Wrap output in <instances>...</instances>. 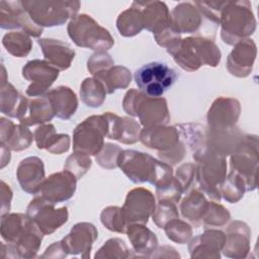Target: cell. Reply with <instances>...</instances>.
Returning a JSON list of instances; mask_svg holds the SVG:
<instances>
[{"mask_svg": "<svg viewBox=\"0 0 259 259\" xmlns=\"http://www.w3.org/2000/svg\"><path fill=\"white\" fill-rule=\"evenodd\" d=\"M174 62L187 72L197 71L202 66L217 67L222 60V53L215 42L204 36L179 38L166 48Z\"/></svg>", "mask_w": 259, "mask_h": 259, "instance_id": "cell-1", "label": "cell"}, {"mask_svg": "<svg viewBox=\"0 0 259 259\" xmlns=\"http://www.w3.org/2000/svg\"><path fill=\"white\" fill-rule=\"evenodd\" d=\"M117 165L124 175L137 184L149 182L155 187H160L174 177L171 165L136 150H122Z\"/></svg>", "mask_w": 259, "mask_h": 259, "instance_id": "cell-2", "label": "cell"}, {"mask_svg": "<svg viewBox=\"0 0 259 259\" xmlns=\"http://www.w3.org/2000/svg\"><path fill=\"white\" fill-rule=\"evenodd\" d=\"M256 18L250 1L227 0L221 12V38L229 46L248 38L256 30Z\"/></svg>", "mask_w": 259, "mask_h": 259, "instance_id": "cell-3", "label": "cell"}, {"mask_svg": "<svg viewBox=\"0 0 259 259\" xmlns=\"http://www.w3.org/2000/svg\"><path fill=\"white\" fill-rule=\"evenodd\" d=\"M192 157L195 161V180L199 189L210 199L220 201V187L227 176L226 157L212 152L207 146L194 152Z\"/></svg>", "mask_w": 259, "mask_h": 259, "instance_id": "cell-4", "label": "cell"}, {"mask_svg": "<svg viewBox=\"0 0 259 259\" xmlns=\"http://www.w3.org/2000/svg\"><path fill=\"white\" fill-rule=\"evenodd\" d=\"M122 108L130 116H138L144 128L166 125L171 118L167 100L164 97H150L135 88L125 93Z\"/></svg>", "mask_w": 259, "mask_h": 259, "instance_id": "cell-5", "label": "cell"}, {"mask_svg": "<svg viewBox=\"0 0 259 259\" xmlns=\"http://www.w3.org/2000/svg\"><path fill=\"white\" fill-rule=\"evenodd\" d=\"M67 32L77 47L95 52H106L114 45V38L110 32L85 13L77 14L70 19Z\"/></svg>", "mask_w": 259, "mask_h": 259, "instance_id": "cell-6", "label": "cell"}, {"mask_svg": "<svg viewBox=\"0 0 259 259\" xmlns=\"http://www.w3.org/2000/svg\"><path fill=\"white\" fill-rule=\"evenodd\" d=\"M21 2L33 22L42 28L65 24L77 15L81 6L79 1L24 0Z\"/></svg>", "mask_w": 259, "mask_h": 259, "instance_id": "cell-7", "label": "cell"}, {"mask_svg": "<svg viewBox=\"0 0 259 259\" xmlns=\"http://www.w3.org/2000/svg\"><path fill=\"white\" fill-rule=\"evenodd\" d=\"M108 122L104 114L91 115L73 131V151L88 156H96L104 146Z\"/></svg>", "mask_w": 259, "mask_h": 259, "instance_id": "cell-8", "label": "cell"}, {"mask_svg": "<svg viewBox=\"0 0 259 259\" xmlns=\"http://www.w3.org/2000/svg\"><path fill=\"white\" fill-rule=\"evenodd\" d=\"M230 157L231 170L243 177L247 191L255 190L259 166L258 137L256 135H244L240 145Z\"/></svg>", "mask_w": 259, "mask_h": 259, "instance_id": "cell-9", "label": "cell"}, {"mask_svg": "<svg viewBox=\"0 0 259 259\" xmlns=\"http://www.w3.org/2000/svg\"><path fill=\"white\" fill-rule=\"evenodd\" d=\"M135 82L142 92L150 97H161L177 80L176 72L161 62H151L134 75Z\"/></svg>", "mask_w": 259, "mask_h": 259, "instance_id": "cell-10", "label": "cell"}, {"mask_svg": "<svg viewBox=\"0 0 259 259\" xmlns=\"http://www.w3.org/2000/svg\"><path fill=\"white\" fill-rule=\"evenodd\" d=\"M55 203L36 195L27 205L26 214L34 222L42 234L51 235L60 229L69 219L67 206L55 207Z\"/></svg>", "mask_w": 259, "mask_h": 259, "instance_id": "cell-11", "label": "cell"}, {"mask_svg": "<svg viewBox=\"0 0 259 259\" xmlns=\"http://www.w3.org/2000/svg\"><path fill=\"white\" fill-rule=\"evenodd\" d=\"M154 194L144 187H137L130 190L125 196L121 211L128 225H147L156 207Z\"/></svg>", "mask_w": 259, "mask_h": 259, "instance_id": "cell-12", "label": "cell"}, {"mask_svg": "<svg viewBox=\"0 0 259 259\" xmlns=\"http://www.w3.org/2000/svg\"><path fill=\"white\" fill-rule=\"evenodd\" d=\"M60 71L45 60L28 61L22 68V76L29 81L25 93L30 97H39L47 93L58 79Z\"/></svg>", "mask_w": 259, "mask_h": 259, "instance_id": "cell-13", "label": "cell"}, {"mask_svg": "<svg viewBox=\"0 0 259 259\" xmlns=\"http://www.w3.org/2000/svg\"><path fill=\"white\" fill-rule=\"evenodd\" d=\"M0 27L2 29H17L32 37H39L44 28L30 18L21 1H0Z\"/></svg>", "mask_w": 259, "mask_h": 259, "instance_id": "cell-14", "label": "cell"}, {"mask_svg": "<svg viewBox=\"0 0 259 259\" xmlns=\"http://www.w3.org/2000/svg\"><path fill=\"white\" fill-rule=\"evenodd\" d=\"M97 238L98 231L96 227L91 223L81 222L74 225L70 233L61 242L68 255H79L84 259H88Z\"/></svg>", "mask_w": 259, "mask_h": 259, "instance_id": "cell-15", "label": "cell"}, {"mask_svg": "<svg viewBox=\"0 0 259 259\" xmlns=\"http://www.w3.org/2000/svg\"><path fill=\"white\" fill-rule=\"evenodd\" d=\"M77 178L67 170L51 174L45 179L37 193L55 204L69 200L76 192Z\"/></svg>", "mask_w": 259, "mask_h": 259, "instance_id": "cell-16", "label": "cell"}, {"mask_svg": "<svg viewBox=\"0 0 259 259\" xmlns=\"http://www.w3.org/2000/svg\"><path fill=\"white\" fill-rule=\"evenodd\" d=\"M241 103L234 97H218L210 105L207 114V128L223 130L236 125L241 114Z\"/></svg>", "mask_w": 259, "mask_h": 259, "instance_id": "cell-17", "label": "cell"}, {"mask_svg": "<svg viewBox=\"0 0 259 259\" xmlns=\"http://www.w3.org/2000/svg\"><path fill=\"white\" fill-rule=\"evenodd\" d=\"M226 240L222 252L224 256L234 259L248 257L251 246V229L242 221H233L226 230Z\"/></svg>", "mask_w": 259, "mask_h": 259, "instance_id": "cell-18", "label": "cell"}, {"mask_svg": "<svg viewBox=\"0 0 259 259\" xmlns=\"http://www.w3.org/2000/svg\"><path fill=\"white\" fill-rule=\"evenodd\" d=\"M257 56V46L255 41L248 37L234 45L232 52L227 59V70L238 78L248 77L253 69Z\"/></svg>", "mask_w": 259, "mask_h": 259, "instance_id": "cell-19", "label": "cell"}, {"mask_svg": "<svg viewBox=\"0 0 259 259\" xmlns=\"http://www.w3.org/2000/svg\"><path fill=\"white\" fill-rule=\"evenodd\" d=\"M226 235L218 229H206L202 234L191 238L188 242V251L191 258L220 259Z\"/></svg>", "mask_w": 259, "mask_h": 259, "instance_id": "cell-20", "label": "cell"}, {"mask_svg": "<svg viewBox=\"0 0 259 259\" xmlns=\"http://www.w3.org/2000/svg\"><path fill=\"white\" fill-rule=\"evenodd\" d=\"M55 117L53 106L46 95L28 99L22 96L16 118L26 126L44 124Z\"/></svg>", "mask_w": 259, "mask_h": 259, "instance_id": "cell-21", "label": "cell"}, {"mask_svg": "<svg viewBox=\"0 0 259 259\" xmlns=\"http://www.w3.org/2000/svg\"><path fill=\"white\" fill-rule=\"evenodd\" d=\"M16 177L23 191L29 194H37L46 179L42 160L35 156L24 158L17 166Z\"/></svg>", "mask_w": 259, "mask_h": 259, "instance_id": "cell-22", "label": "cell"}, {"mask_svg": "<svg viewBox=\"0 0 259 259\" xmlns=\"http://www.w3.org/2000/svg\"><path fill=\"white\" fill-rule=\"evenodd\" d=\"M202 14L190 2L178 3L170 12V24L178 33H197L202 24Z\"/></svg>", "mask_w": 259, "mask_h": 259, "instance_id": "cell-23", "label": "cell"}, {"mask_svg": "<svg viewBox=\"0 0 259 259\" xmlns=\"http://www.w3.org/2000/svg\"><path fill=\"white\" fill-rule=\"evenodd\" d=\"M108 122L107 138L125 145H133L140 141L141 124L134 118L119 116L113 112H104Z\"/></svg>", "mask_w": 259, "mask_h": 259, "instance_id": "cell-24", "label": "cell"}, {"mask_svg": "<svg viewBox=\"0 0 259 259\" xmlns=\"http://www.w3.org/2000/svg\"><path fill=\"white\" fill-rule=\"evenodd\" d=\"M143 17L144 28L154 36L161 34L170 26V11L162 1H138Z\"/></svg>", "mask_w": 259, "mask_h": 259, "instance_id": "cell-25", "label": "cell"}, {"mask_svg": "<svg viewBox=\"0 0 259 259\" xmlns=\"http://www.w3.org/2000/svg\"><path fill=\"white\" fill-rule=\"evenodd\" d=\"M140 141L146 147L158 152H165L175 147L181 140L176 125H158L143 128Z\"/></svg>", "mask_w": 259, "mask_h": 259, "instance_id": "cell-26", "label": "cell"}, {"mask_svg": "<svg viewBox=\"0 0 259 259\" xmlns=\"http://www.w3.org/2000/svg\"><path fill=\"white\" fill-rule=\"evenodd\" d=\"M37 44L41 49L45 61L50 65L59 71H65L71 67L76 53L69 44L48 37L38 38Z\"/></svg>", "mask_w": 259, "mask_h": 259, "instance_id": "cell-27", "label": "cell"}, {"mask_svg": "<svg viewBox=\"0 0 259 259\" xmlns=\"http://www.w3.org/2000/svg\"><path fill=\"white\" fill-rule=\"evenodd\" d=\"M33 140L34 136L28 126L21 123L15 124L4 116L0 118V144L10 151H23L29 148Z\"/></svg>", "mask_w": 259, "mask_h": 259, "instance_id": "cell-28", "label": "cell"}, {"mask_svg": "<svg viewBox=\"0 0 259 259\" xmlns=\"http://www.w3.org/2000/svg\"><path fill=\"white\" fill-rule=\"evenodd\" d=\"M206 146L214 153L227 157L232 155L240 145L244 134L236 125L223 130H205Z\"/></svg>", "mask_w": 259, "mask_h": 259, "instance_id": "cell-29", "label": "cell"}, {"mask_svg": "<svg viewBox=\"0 0 259 259\" xmlns=\"http://www.w3.org/2000/svg\"><path fill=\"white\" fill-rule=\"evenodd\" d=\"M54 109L55 116L60 119L68 120L78 108V98L76 93L67 86H58L45 94Z\"/></svg>", "mask_w": 259, "mask_h": 259, "instance_id": "cell-30", "label": "cell"}, {"mask_svg": "<svg viewBox=\"0 0 259 259\" xmlns=\"http://www.w3.org/2000/svg\"><path fill=\"white\" fill-rule=\"evenodd\" d=\"M208 206L205 194L199 188H193L186 192L185 197L179 205L181 215L188 221L194 228L202 225L203 214Z\"/></svg>", "mask_w": 259, "mask_h": 259, "instance_id": "cell-31", "label": "cell"}, {"mask_svg": "<svg viewBox=\"0 0 259 259\" xmlns=\"http://www.w3.org/2000/svg\"><path fill=\"white\" fill-rule=\"evenodd\" d=\"M125 234L132 244L136 257H149L158 247V238L146 225L132 224Z\"/></svg>", "mask_w": 259, "mask_h": 259, "instance_id": "cell-32", "label": "cell"}, {"mask_svg": "<svg viewBox=\"0 0 259 259\" xmlns=\"http://www.w3.org/2000/svg\"><path fill=\"white\" fill-rule=\"evenodd\" d=\"M31 220V219H30ZM42 232L31 220L21 234L19 239L14 244L20 258H34L41 246V241L44 238Z\"/></svg>", "mask_w": 259, "mask_h": 259, "instance_id": "cell-33", "label": "cell"}, {"mask_svg": "<svg viewBox=\"0 0 259 259\" xmlns=\"http://www.w3.org/2000/svg\"><path fill=\"white\" fill-rule=\"evenodd\" d=\"M116 27L120 35L132 37L139 34L144 29L142 11L138 1H134L132 6L117 16Z\"/></svg>", "mask_w": 259, "mask_h": 259, "instance_id": "cell-34", "label": "cell"}, {"mask_svg": "<svg viewBox=\"0 0 259 259\" xmlns=\"http://www.w3.org/2000/svg\"><path fill=\"white\" fill-rule=\"evenodd\" d=\"M102 83L107 94L114 93L117 89H125L132 82V73L124 66L114 65L110 69L93 76Z\"/></svg>", "mask_w": 259, "mask_h": 259, "instance_id": "cell-35", "label": "cell"}, {"mask_svg": "<svg viewBox=\"0 0 259 259\" xmlns=\"http://www.w3.org/2000/svg\"><path fill=\"white\" fill-rule=\"evenodd\" d=\"M30 218L25 213L12 212L1 217L0 233L6 243L15 244L30 222Z\"/></svg>", "mask_w": 259, "mask_h": 259, "instance_id": "cell-36", "label": "cell"}, {"mask_svg": "<svg viewBox=\"0 0 259 259\" xmlns=\"http://www.w3.org/2000/svg\"><path fill=\"white\" fill-rule=\"evenodd\" d=\"M106 91L100 81L94 77L85 78L80 85V97L88 107H100L106 98Z\"/></svg>", "mask_w": 259, "mask_h": 259, "instance_id": "cell-37", "label": "cell"}, {"mask_svg": "<svg viewBox=\"0 0 259 259\" xmlns=\"http://www.w3.org/2000/svg\"><path fill=\"white\" fill-rule=\"evenodd\" d=\"M176 127L179 132L180 140L192 154L206 146L205 130L199 123H180L176 124Z\"/></svg>", "mask_w": 259, "mask_h": 259, "instance_id": "cell-38", "label": "cell"}, {"mask_svg": "<svg viewBox=\"0 0 259 259\" xmlns=\"http://www.w3.org/2000/svg\"><path fill=\"white\" fill-rule=\"evenodd\" d=\"M2 45L5 50L16 58L26 57L32 49V40L30 35L22 30L10 31L3 35Z\"/></svg>", "mask_w": 259, "mask_h": 259, "instance_id": "cell-39", "label": "cell"}, {"mask_svg": "<svg viewBox=\"0 0 259 259\" xmlns=\"http://www.w3.org/2000/svg\"><path fill=\"white\" fill-rule=\"evenodd\" d=\"M246 191V184L243 177L234 170L229 172L225 181L220 187L221 196L230 203H236L240 201Z\"/></svg>", "mask_w": 259, "mask_h": 259, "instance_id": "cell-40", "label": "cell"}, {"mask_svg": "<svg viewBox=\"0 0 259 259\" xmlns=\"http://www.w3.org/2000/svg\"><path fill=\"white\" fill-rule=\"evenodd\" d=\"M22 96L9 82L0 87V109L3 114L16 117Z\"/></svg>", "mask_w": 259, "mask_h": 259, "instance_id": "cell-41", "label": "cell"}, {"mask_svg": "<svg viewBox=\"0 0 259 259\" xmlns=\"http://www.w3.org/2000/svg\"><path fill=\"white\" fill-rule=\"evenodd\" d=\"M131 251L132 250L127 248L123 240L119 238H110L95 253L94 258L95 259H100V258L125 259V258L135 257V255L132 254Z\"/></svg>", "mask_w": 259, "mask_h": 259, "instance_id": "cell-42", "label": "cell"}, {"mask_svg": "<svg viewBox=\"0 0 259 259\" xmlns=\"http://www.w3.org/2000/svg\"><path fill=\"white\" fill-rule=\"evenodd\" d=\"M231 220V213L223 204L215 201H208V206L202 218V225L205 228L224 227Z\"/></svg>", "mask_w": 259, "mask_h": 259, "instance_id": "cell-43", "label": "cell"}, {"mask_svg": "<svg viewBox=\"0 0 259 259\" xmlns=\"http://www.w3.org/2000/svg\"><path fill=\"white\" fill-rule=\"evenodd\" d=\"M101 224L109 231L125 234L127 224L123 218L121 207L119 206H107L100 213Z\"/></svg>", "mask_w": 259, "mask_h": 259, "instance_id": "cell-44", "label": "cell"}, {"mask_svg": "<svg viewBox=\"0 0 259 259\" xmlns=\"http://www.w3.org/2000/svg\"><path fill=\"white\" fill-rule=\"evenodd\" d=\"M164 231L167 238L177 244H186L192 238V228L190 224L179 218L168 222L164 227Z\"/></svg>", "mask_w": 259, "mask_h": 259, "instance_id": "cell-45", "label": "cell"}, {"mask_svg": "<svg viewBox=\"0 0 259 259\" xmlns=\"http://www.w3.org/2000/svg\"><path fill=\"white\" fill-rule=\"evenodd\" d=\"M177 218H179V212L175 202L169 200H158L152 214V219L159 229H164L168 222Z\"/></svg>", "mask_w": 259, "mask_h": 259, "instance_id": "cell-46", "label": "cell"}, {"mask_svg": "<svg viewBox=\"0 0 259 259\" xmlns=\"http://www.w3.org/2000/svg\"><path fill=\"white\" fill-rule=\"evenodd\" d=\"M91 165L92 161L88 155L74 152L66 159L64 170L69 171L79 180L88 172Z\"/></svg>", "mask_w": 259, "mask_h": 259, "instance_id": "cell-47", "label": "cell"}, {"mask_svg": "<svg viewBox=\"0 0 259 259\" xmlns=\"http://www.w3.org/2000/svg\"><path fill=\"white\" fill-rule=\"evenodd\" d=\"M122 149L114 144L105 143L100 152L95 156L96 163L104 169H114L118 167L117 161Z\"/></svg>", "mask_w": 259, "mask_h": 259, "instance_id": "cell-48", "label": "cell"}, {"mask_svg": "<svg viewBox=\"0 0 259 259\" xmlns=\"http://www.w3.org/2000/svg\"><path fill=\"white\" fill-rule=\"evenodd\" d=\"M114 66V61L106 52H95L87 61V70L94 76Z\"/></svg>", "mask_w": 259, "mask_h": 259, "instance_id": "cell-49", "label": "cell"}, {"mask_svg": "<svg viewBox=\"0 0 259 259\" xmlns=\"http://www.w3.org/2000/svg\"><path fill=\"white\" fill-rule=\"evenodd\" d=\"M193 4L198 8L202 16L217 25L220 24L221 12L226 1H195Z\"/></svg>", "mask_w": 259, "mask_h": 259, "instance_id": "cell-50", "label": "cell"}, {"mask_svg": "<svg viewBox=\"0 0 259 259\" xmlns=\"http://www.w3.org/2000/svg\"><path fill=\"white\" fill-rule=\"evenodd\" d=\"M182 194L183 190L175 177L165 185L156 187V196L158 200H169L178 203Z\"/></svg>", "mask_w": 259, "mask_h": 259, "instance_id": "cell-51", "label": "cell"}, {"mask_svg": "<svg viewBox=\"0 0 259 259\" xmlns=\"http://www.w3.org/2000/svg\"><path fill=\"white\" fill-rule=\"evenodd\" d=\"M174 177L180 184L183 193L188 192L195 181V163H184L180 165Z\"/></svg>", "mask_w": 259, "mask_h": 259, "instance_id": "cell-52", "label": "cell"}, {"mask_svg": "<svg viewBox=\"0 0 259 259\" xmlns=\"http://www.w3.org/2000/svg\"><path fill=\"white\" fill-rule=\"evenodd\" d=\"M186 156V147L182 141H180L175 147L165 152H158V158L171 166L177 165Z\"/></svg>", "mask_w": 259, "mask_h": 259, "instance_id": "cell-53", "label": "cell"}, {"mask_svg": "<svg viewBox=\"0 0 259 259\" xmlns=\"http://www.w3.org/2000/svg\"><path fill=\"white\" fill-rule=\"evenodd\" d=\"M71 139L67 134H55L49 141L46 150L55 155H61L70 149Z\"/></svg>", "mask_w": 259, "mask_h": 259, "instance_id": "cell-54", "label": "cell"}, {"mask_svg": "<svg viewBox=\"0 0 259 259\" xmlns=\"http://www.w3.org/2000/svg\"><path fill=\"white\" fill-rule=\"evenodd\" d=\"M56 127L53 123H44V124H39L34 133V140H35V144L37 149L42 150L46 149L50 139L56 134Z\"/></svg>", "mask_w": 259, "mask_h": 259, "instance_id": "cell-55", "label": "cell"}, {"mask_svg": "<svg viewBox=\"0 0 259 259\" xmlns=\"http://www.w3.org/2000/svg\"><path fill=\"white\" fill-rule=\"evenodd\" d=\"M0 199H1V210H0V214L1 217L8 213L10 210V206H11V200H12V196H13V192L10 188V186L5 182V181H1V187H0Z\"/></svg>", "mask_w": 259, "mask_h": 259, "instance_id": "cell-56", "label": "cell"}, {"mask_svg": "<svg viewBox=\"0 0 259 259\" xmlns=\"http://www.w3.org/2000/svg\"><path fill=\"white\" fill-rule=\"evenodd\" d=\"M68 254L66 252V250L64 249L63 245H62V242L59 241V242H56V243H53L52 245H50L45 253L40 256L41 258H57V259H63L65 257H67Z\"/></svg>", "mask_w": 259, "mask_h": 259, "instance_id": "cell-57", "label": "cell"}, {"mask_svg": "<svg viewBox=\"0 0 259 259\" xmlns=\"http://www.w3.org/2000/svg\"><path fill=\"white\" fill-rule=\"evenodd\" d=\"M150 258H180V255L172 246L163 245L157 247Z\"/></svg>", "mask_w": 259, "mask_h": 259, "instance_id": "cell-58", "label": "cell"}, {"mask_svg": "<svg viewBox=\"0 0 259 259\" xmlns=\"http://www.w3.org/2000/svg\"><path fill=\"white\" fill-rule=\"evenodd\" d=\"M0 256L2 258H20L14 244L3 243L0 244Z\"/></svg>", "mask_w": 259, "mask_h": 259, "instance_id": "cell-59", "label": "cell"}, {"mask_svg": "<svg viewBox=\"0 0 259 259\" xmlns=\"http://www.w3.org/2000/svg\"><path fill=\"white\" fill-rule=\"evenodd\" d=\"M0 146H1V164H0V168L2 169L7 164H9L11 155H10V150L6 146H4L2 144H0Z\"/></svg>", "mask_w": 259, "mask_h": 259, "instance_id": "cell-60", "label": "cell"}, {"mask_svg": "<svg viewBox=\"0 0 259 259\" xmlns=\"http://www.w3.org/2000/svg\"><path fill=\"white\" fill-rule=\"evenodd\" d=\"M1 69H2V72H1V85H4V84H6L8 82V80H7L6 70H5V67H4L3 64L1 66Z\"/></svg>", "mask_w": 259, "mask_h": 259, "instance_id": "cell-61", "label": "cell"}]
</instances>
